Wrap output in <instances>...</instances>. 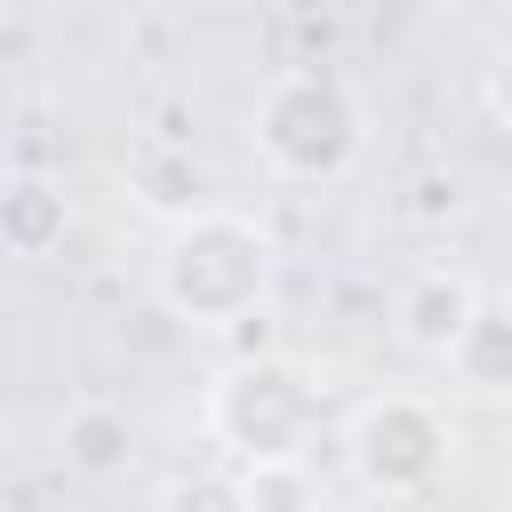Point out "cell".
Instances as JSON below:
<instances>
[{
    "label": "cell",
    "instance_id": "1",
    "mask_svg": "<svg viewBox=\"0 0 512 512\" xmlns=\"http://www.w3.org/2000/svg\"><path fill=\"white\" fill-rule=\"evenodd\" d=\"M280 280V240L272 224H256L248 208H200L184 224L160 232L152 248V304L200 336H232L272 304Z\"/></svg>",
    "mask_w": 512,
    "mask_h": 512
},
{
    "label": "cell",
    "instance_id": "2",
    "mask_svg": "<svg viewBox=\"0 0 512 512\" xmlns=\"http://www.w3.org/2000/svg\"><path fill=\"white\" fill-rule=\"evenodd\" d=\"M368 136H376L368 96L336 64H288L248 104V152H256V168L272 184H296V192L344 184L368 160Z\"/></svg>",
    "mask_w": 512,
    "mask_h": 512
},
{
    "label": "cell",
    "instance_id": "3",
    "mask_svg": "<svg viewBox=\"0 0 512 512\" xmlns=\"http://www.w3.org/2000/svg\"><path fill=\"white\" fill-rule=\"evenodd\" d=\"M200 432L224 464H296L320 440V376L288 352H240L208 376Z\"/></svg>",
    "mask_w": 512,
    "mask_h": 512
},
{
    "label": "cell",
    "instance_id": "4",
    "mask_svg": "<svg viewBox=\"0 0 512 512\" xmlns=\"http://www.w3.org/2000/svg\"><path fill=\"white\" fill-rule=\"evenodd\" d=\"M336 448L368 504H424L456 472V416L432 392H368Z\"/></svg>",
    "mask_w": 512,
    "mask_h": 512
},
{
    "label": "cell",
    "instance_id": "5",
    "mask_svg": "<svg viewBox=\"0 0 512 512\" xmlns=\"http://www.w3.org/2000/svg\"><path fill=\"white\" fill-rule=\"evenodd\" d=\"M480 304H488V288H480L472 272H456V264H424V272H408L400 296H392V336H400L416 360H440V368H448L456 344L472 336Z\"/></svg>",
    "mask_w": 512,
    "mask_h": 512
},
{
    "label": "cell",
    "instance_id": "6",
    "mask_svg": "<svg viewBox=\"0 0 512 512\" xmlns=\"http://www.w3.org/2000/svg\"><path fill=\"white\" fill-rule=\"evenodd\" d=\"M120 184H128L136 208H152V216H168V224L216 208V200H208V168H200V152H192V144H168V136L136 144V152L120 160Z\"/></svg>",
    "mask_w": 512,
    "mask_h": 512
},
{
    "label": "cell",
    "instance_id": "7",
    "mask_svg": "<svg viewBox=\"0 0 512 512\" xmlns=\"http://www.w3.org/2000/svg\"><path fill=\"white\" fill-rule=\"evenodd\" d=\"M64 232H72L64 184L40 176V168H16V176L0 184V248H8L16 264H40V256L64 248Z\"/></svg>",
    "mask_w": 512,
    "mask_h": 512
},
{
    "label": "cell",
    "instance_id": "8",
    "mask_svg": "<svg viewBox=\"0 0 512 512\" xmlns=\"http://www.w3.org/2000/svg\"><path fill=\"white\" fill-rule=\"evenodd\" d=\"M56 456H64V472H80V480H120V472L136 464V424H128V408H112V400H72L64 424H56Z\"/></svg>",
    "mask_w": 512,
    "mask_h": 512
},
{
    "label": "cell",
    "instance_id": "9",
    "mask_svg": "<svg viewBox=\"0 0 512 512\" xmlns=\"http://www.w3.org/2000/svg\"><path fill=\"white\" fill-rule=\"evenodd\" d=\"M448 376L472 400H512V288H488V304H480L472 336L456 344Z\"/></svg>",
    "mask_w": 512,
    "mask_h": 512
},
{
    "label": "cell",
    "instance_id": "10",
    "mask_svg": "<svg viewBox=\"0 0 512 512\" xmlns=\"http://www.w3.org/2000/svg\"><path fill=\"white\" fill-rule=\"evenodd\" d=\"M240 472V512H328V488L312 472V456L296 464H232Z\"/></svg>",
    "mask_w": 512,
    "mask_h": 512
},
{
    "label": "cell",
    "instance_id": "11",
    "mask_svg": "<svg viewBox=\"0 0 512 512\" xmlns=\"http://www.w3.org/2000/svg\"><path fill=\"white\" fill-rule=\"evenodd\" d=\"M152 512H240V472H232L224 456L176 464V472L152 488Z\"/></svg>",
    "mask_w": 512,
    "mask_h": 512
},
{
    "label": "cell",
    "instance_id": "12",
    "mask_svg": "<svg viewBox=\"0 0 512 512\" xmlns=\"http://www.w3.org/2000/svg\"><path fill=\"white\" fill-rule=\"evenodd\" d=\"M480 120H488L496 136H512V40L480 64Z\"/></svg>",
    "mask_w": 512,
    "mask_h": 512
}]
</instances>
